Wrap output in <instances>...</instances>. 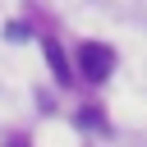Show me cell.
<instances>
[{
  "label": "cell",
  "mask_w": 147,
  "mask_h": 147,
  "mask_svg": "<svg viewBox=\"0 0 147 147\" xmlns=\"http://www.w3.org/2000/svg\"><path fill=\"white\" fill-rule=\"evenodd\" d=\"M78 69H83L87 83H106L110 69H115V51H110L106 41H83V46H78Z\"/></svg>",
  "instance_id": "cell-1"
},
{
  "label": "cell",
  "mask_w": 147,
  "mask_h": 147,
  "mask_svg": "<svg viewBox=\"0 0 147 147\" xmlns=\"http://www.w3.org/2000/svg\"><path fill=\"white\" fill-rule=\"evenodd\" d=\"M41 46H46V60H51V69H55V78H60V83H69L74 74H69V64H64V55H60V46H55L51 37H46Z\"/></svg>",
  "instance_id": "cell-2"
},
{
  "label": "cell",
  "mask_w": 147,
  "mask_h": 147,
  "mask_svg": "<svg viewBox=\"0 0 147 147\" xmlns=\"http://www.w3.org/2000/svg\"><path fill=\"white\" fill-rule=\"evenodd\" d=\"M5 32H9V41H28V37H32V32H28V23H9Z\"/></svg>",
  "instance_id": "cell-3"
},
{
  "label": "cell",
  "mask_w": 147,
  "mask_h": 147,
  "mask_svg": "<svg viewBox=\"0 0 147 147\" xmlns=\"http://www.w3.org/2000/svg\"><path fill=\"white\" fill-rule=\"evenodd\" d=\"M9 147H28V142H9Z\"/></svg>",
  "instance_id": "cell-4"
}]
</instances>
